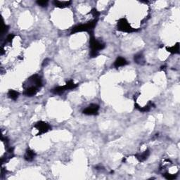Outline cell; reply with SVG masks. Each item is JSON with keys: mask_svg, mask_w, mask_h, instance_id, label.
Listing matches in <instances>:
<instances>
[{"mask_svg": "<svg viewBox=\"0 0 180 180\" xmlns=\"http://www.w3.org/2000/svg\"><path fill=\"white\" fill-rule=\"evenodd\" d=\"M89 47L91 49L89 56L91 58H95L99 54V51L105 48V44L99 42L94 37V35H90Z\"/></svg>", "mask_w": 180, "mask_h": 180, "instance_id": "1", "label": "cell"}, {"mask_svg": "<svg viewBox=\"0 0 180 180\" xmlns=\"http://www.w3.org/2000/svg\"><path fill=\"white\" fill-rule=\"evenodd\" d=\"M98 19H94V20L88 22L87 23L85 24H82V25H79L78 26H75V27H73L72 29L71 34H75L77 32H88L90 35H94V29L95 27V26L97 23Z\"/></svg>", "mask_w": 180, "mask_h": 180, "instance_id": "2", "label": "cell"}, {"mask_svg": "<svg viewBox=\"0 0 180 180\" xmlns=\"http://www.w3.org/2000/svg\"><path fill=\"white\" fill-rule=\"evenodd\" d=\"M78 84H75V83L73 82V80H69L63 86L57 87L52 89V92L55 94H61L63 93H64L65 91H67V90L75 89L76 87H78Z\"/></svg>", "mask_w": 180, "mask_h": 180, "instance_id": "3", "label": "cell"}, {"mask_svg": "<svg viewBox=\"0 0 180 180\" xmlns=\"http://www.w3.org/2000/svg\"><path fill=\"white\" fill-rule=\"evenodd\" d=\"M117 30L121 31V32H127V33H131V32L137 31V29L133 28L130 25L126 19H120L117 21Z\"/></svg>", "mask_w": 180, "mask_h": 180, "instance_id": "4", "label": "cell"}, {"mask_svg": "<svg viewBox=\"0 0 180 180\" xmlns=\"http://www.w3.org/2000/svg\"><path fill=\"white\" fill-rule=\"evenodd\" d=\"M34 127L39 131V132L37 135V136L47 133V132L52 130V127L47 122H44V121H39V122H37L34 126Z\"/></svg>", "mask_w": 180, "mask_h": 180, "instance_id": "5", "label": "cell"}, {"mask_svg": "<svg viewBox=\"0 0 180 180\" xmlns=\"http://www.w3.org/2000/svg\"><path fill=\"white\" fill-rule=\"evenodd\" d=\"M99 110V106L97 104H91L82 111L83 114L87 115H95L98 114Z\"/></svg>", "mask_w": 180, "mask_h": 180, "instance_id": "6", "label": "cell"}, {"mask_svg": "<svg viewBox=\"0 0 180 180\" xmlns=\"http://www.w3.org/2000/svg\"><path fill=\"white\" fill-rule=\"evenodd\" d=\"M37 91H38V87L35 86H30L27 88H26L24 91L23 94L24 95L26 96H33L37 94Z\"/></svg>", "mask_w": 180, "mask_h": 180, "instance_id": "7", "label": "cell"}, {"mask_svg": "<svg viewBox=\"0 0 180 180\" xmlns=\"http://www.w3.org/2000/svg\"><path fill=\"white\" fill-rule=\"evenodd\" d=\"M53 4L56 7L63 9V8L69 6L70 4H72V1H58V0H55V1H53Z\"/></svg>", "mask_w": 180, "mask_h": 180, "instance_id": "8", "label": "cell"}, {"mask_svg": "<svg viewBox=\"0 0 180 180\" xmlns=\"http://www.w3.org/2000/svg\"><path fill=\"white\" fill-rule=\"evenodd\" d=\"M35 157V153L34 150H32L30 148H27L26 150V152L25 153V155H24V159H25L26 161H32L34 158Z\"/></svg>", "mask_w": 180, "mask_h": 180, "instance_id": "9", "label": "cell"}, {"mask_svg": "<svg viewBox=\"0 0 180 180\" xmlns=\"http://www.w3.org/2000/svg\"><path fill=\"white\" fill-rule=\"evenodd\" d=\"M127 61L126 60L125 58H122V57H117V59L114 62V67L116 68H118L120 67L125 66L127 64Z\"/></svg>", "mask_w": 180, "mask_h": 180, "instance_id": "10", "label": "cell"}, {"mask_svg": "<svg viewBox=\"0 0 180 180\" xmlns=\"http://www.w3.org/2000/svg\"><path fill=\"white\" fill-rule=\"evenodd\" d=\"M149 154H150V150L147 149L146 150L144 153H141V154H137L135 155V157L139 160V162H143L148 158V157L149 156Z\"/></svg>", "mask_w": 180, "mask_h": 180, "instance_id": "11", "label": "cell"}, {"mask_svg": "<svg viewBox=\"0 0 180 180\" xmlns=\"http://www.w3.org/2000/svg\"><path fill=\"white\" fill-rule=\"evenodd\" d=\"M166 50L172 54H179V43L177 42L172 47H167Z\"/></svg>", "mask_w": 180, "mask_h": 180, "instance_id": "12", "label": "cell"}, {"mask_svg": "<svg viewBox=\"0 0 180 180\" xmlns=\"http://www.w3.org/2000/svg\"><path fill=\"white\" fill-rule=\"evenodd\" d=\"M152 106H153V104L151 102H149V104H148V105L145 106L144 107H142V108H141L140 106H139L137 104H135V106L136 109H138V110L141 111V112H143V113L148 112V111H149L150 110V108L152 107Z\"/></svg>", "mask_w": 180, "mask_h": 180, "instance_id": "13", "label": "cell"}, {"mask_svg": "<svg viewBox=\"0 0 180 180\" xmlns=\"http://www.w3.org/2000/svg\"><path fill=\"white\" fill-rule=\"evenodd\" d=\"M134 60H135V63L139 65H144L145 63V59L144 56L142 54H137L134 57Z\"/></svg>", "mask_w": 180, "mask_h": 180, "instance_id": "14", "label": "cell"}, {"mask_svg": "<svg viewBox=\"0 0 180 180\" xmlns=\"http://www.w3.org/2000/svg\"><path fill=\"white\" fill-rule=\"evenodd\" d=\"M8 96H9V97L11 99L16 101V99H17L18 98H19V93L18 92V91H15V90L10 89L9 91V92H8Z\"/></svg>", "mask_w": 180, "mask_h": 180, "instance_id": "15", "label": "cell"}, {"mask_svg": "<svg viewBox=\"0 0 180 180\" xmlns=\"http://www.w3.org/2000/svg\"><path fill=\"white\" fill-rule=\"evenodd\" d=\"M37 4L41 7H47L49 1L47 0H42V1H37Z\"/></svg>", "mask_w": 180, "mask_h": 180, "instance_id": "16", "label": "cell"}, {"mask_svg": "<svg viewBox=\"0 0 180 180\" xmlns=\"http://www.w3.org/2000/svg\"><path fill=\"white\" fill-rule=\"evenodd\" d=\"M164 177L165 179H169V180H172L176 178L177 175H171V174H169V173H165V174H164Z\"/></svg>", "mask_w": 180, "mask_h": 180, "instance_id": "17", "label": "cell"}, {"mask_svg": "<svg viewBox=\"0 0 180 180\" xmlns=\"http://www.w3.org/2000/svg\"><path fill=\"white\" fill-rule=\"evenodd\" d=\"M89 14H91V15L94 16V17L96 18V19H97V18L99 16V15H100V13H99V11L96 10V9H93L92 10L90 11Z\"/></svg>", "mask_w": 180, "mask_h": 180, "instance_id": "18", "label": "cell"}, {"mask_svg": "<svg viewBox=\"0 0 180 180\" xmlns=\"http://www.w3.org/2000/svg\"><path fill=\"white\" fill-rule=\"evenodd\" d=\"M14 37H15V35H14V34H9V35L7 36V37H6V42H11L12 40H14Z\"/></svg>", "mask_w": 180, "mask_h": 180, "instance_id": "19", "label": "cell"}, {"mask_svg": "<svg viewBox=\"0 0 180 180\" xmlns=\"http://www.w3.org/2000/svg\"><path fill=\"white\" fill-rule=\"evenodd\" d=\"M9 29V25H4V28H3V32H2V35H4V33L7 32Z\"/></svg>", "mask_w": 180, "mask_h": 180, "instance_id": "20", "label": "cell"}, {"mask_svg": "<svg viewBox=\"0 0 180 180\" xmlns=\"http://www.w3.org/2000/svg\"><path fill=\"white\" fill-rule=\"evenodd\" d=\"M49 60L48 58H47V59H45V60H44V62H43V64H42V65H47V63H49V62H47V61H49Z\"/></svg>", "mask_w": 180, "mask_h": 180, "instance_id": "21", "label": "cell"}]
</instances>
